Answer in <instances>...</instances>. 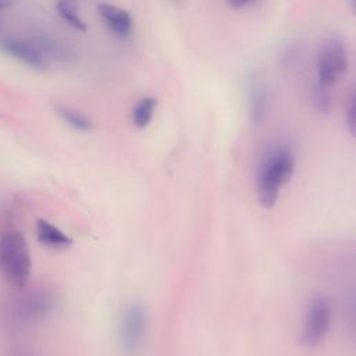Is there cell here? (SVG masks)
Listing matches in <instances>:
<instances>
[{
	"label": "cell",
	"mask_w": 356,
	"mask_h": 356,
	"mask_svg": "<svg viewBox=\"0 0 356 356\" xmlns=\"http://www.w3.org/2000/svg\"><path fill=\"white\" fill-rule=\"evenodd\" d=\"M295 154L286 145H275L263 156L256 172V197L260 207L270 210L275 206L282 186L295 172Z\"/></svg>",
	"instance_id": "6da1fadb"
},
{
	"label": "cell",
	"mask_w": 356,
	"mask_h": 356,
	"mask_svg": "<svg viewBox=\"0 0 356 356\" xmlns=\"http://www.w3.org/2000/svg\"><path fill=\"white\" fill-rule=\"evenodd\" d=\"M0 273L14 288H24L32 273V259L26 238L18 229L0 234Z\"/></svg>",
	"instance_id": "7a4b0ae2"
},
{
	"label": "cell",
	"mask_w": 356,
	"mask_h": 356,
	"mask_svg": "<svg viewBox=\"0 0 356 356\" xmlns=\"http://www.w3.org/2000/svg\"><path fill=\"white\" fill-rule=\"evenodd\" d=\"M57 306L56 295L49 289H35L13 300L6 312L7 324L14 330L36 325L53 314Z\"/></svg>",
	"instance_id": "3957f363"
},
{
	"label": "cell",
	"mask_w": 356,
	"mask_h": 356,
	"mask_svg": "<svg viewBox=\"0 0 356 356\" xmlns=\"http://www.w3.org/2000/svg\"><path fill=\"white\" fill-rule=\"evenodd\" d=\"M117 337L127 356H138L145 349L149 337V313L140 300H129L121 309Z\"/></svg>",
	"instance_id": "277c9868"
},
{
	"label": "cell",
	"mask_w": 356,
	"mask_h": 356,
	"mask_svg": "<svg viewBox=\"0 0 356 356\" xmlns=\"http://www.w3.org/2000/svg\"><path fill=\"white\" fill-rule=\"evenodd\" d=\"M332 325V307L330 300L323 295L310 298L299 330V343L305 349H316L321 346Z\"/></svg>",
	"instance_id": "5b68a950"
},
{
	"label": "cell",
	"mask_w": 356,
	"mask_h": 356,
	"mask_svg": "<svg viewBox=\"0 0 356 356\" xmlns=\"http://www.w3.org/2000/svg\"><path fill=\"white\" fill-rule=\"evenodd\" d=\"M348 50L339 36H328L317 54V88L331 90L346 74Z\"/></svg>",
	"instance_id": "8992f818"
},
{
	"label": "cell",
	"mask_w": 356,
	"mask_h": 356,
	"mask_svg": "<svg viewBox=\"0 0 356 356\" xmlns=\"http://www.w3.org/2000/svg\"><path fill=\"white\" fill-rule=\"evenodd\" d=\"M0 49L11 58L32 70L43 71L49 67V60L32 39L6 35L0 38Z\"/></svg>",
	"instance_id": "52a82bcc"
},
{
	"label": "cell",
	"mask_w": 356,
	"mask_h": 356,
	"mask_svg": "<svg viewBox=\"0 0 356 356\" xmlns=\"http://www.w3.org/2000/svg\"><path fill=\"white\" fill-rule=\"evenodd\" d=\"M246 104L252 122L260 124L267 113L268 95L263 78L257 72H250L245 82Z\"/></svg>",
	"instance_id": "ba28073f"
},
{
	"label": "cell",
	"mask_w": 356,
	"mask_h": 356,
	"mask_svg": "<svg viewBox=\"0 0 356 356\" xmlns=\"http://www.w3.org/2000/svg\"><path fill=\"white\" fill-rule=\"evenodd\" d=\"M97 11L106 28L115 38L127 39L132 35L134 18L128 10L110 3H99Z\"/></svg>",
	"instance_id": "9c48e42d"
},
{
	"label": "cell",
	"mask_w": 356,
	"mask_h": 356,
	"mask_svg": "<svg viewBox=\"0 0 356 356\" xmlns=\"http://www.w3.org/2000/svg\"><path fill=\"white\" fill-rule=\"evenodd\" d=\"M35 231H36L38 241L46 248H50L54 250H63L72 245V239L61 228H58L49 220L39 218L36 221Z\"/></svg>",
	"instance_id": "30bf717a"
},
{
	"label": "cell",
	"mask_w": 356,
	"mask_h": 356,
	"mask_svg": "<svg viewBox=\"0 0 356 356\" xmlns=\"http://www.w3.org/2000/svg\"><path fill=\"white\" fill-rule=\"evenodd\" d=\"M36 46L42 50V53L46 56L47 60L54 58V60H68L71 57V50L68 49V46L61 42L60 39L44 33L36 35L32 39Z\"/></svg>",
	"instance_id": "8fae6325"
},
{
	"label": "cell",
	"mask_w": 356,
	"mask_h": 356,
	"mask_svg": "<svg viewBox=\"0 0 356 356\" xmlns=\"http://www.w3.org/2000/svg\"><path fill=\"white\" fill-rule=\"evenodd\" d=\"M156 107H157V100L153 96H145L139 99L131 111L132 124L138 129L147 128L153 120Z\"/></svg>",
	"instance_id": "7c38bea8"
},
{
	"label": "cell",
	"mask_w": 356,
	"mask_h": 356,
	"mask_svg": "<svg viewBox=\"0 0 356 356\" xmlns=\"http://www.w3.org/2000/svg\"><path fill=\"white\" fill-rule=\"evenodd\" d=\"M56 113L68 127H71L75 131L88 132L93 128V122H92L90 117H88L81 110H76L70 106H57Z\"/></svg>",
	"instance_id": "4fadbf2b"
},
{
	"label": "cell",
	"mask_w": 356,
	"mask_h": 356,
	"mask_svg": "<svg viewBox=\"0 0 356 356\" xmlns=\"http://www.w3.org/2000/svg\"><path fill=\"white\" fill-rule=\"evenodd\" d=\"M56 13L58 17L65 22L68 26L78 32H85L86 31V22L82 18L79 8L76 7L75 3L72 1H58L56 4Z\"/></svg>",
	"instance_id": "5bb4252c"
},
{
	"label": "cell",
	"mask_w": 356,
	"mask_h": 356,
	"mask_svg": "<svg viewBox=\"0 0 356 356\" xmlns=\"http://www.w3.org/2000/svg\"><path fill=\"white\" fill-rule=\"evenodd\" d=\"M346 128L350 136L356 138V90L350 95L346 106Z\"/></svg>",
	"instance_id": "9a60e30c"
},
{
	"label": "cell",
	"mask_w": 356,
	"mask_h": 356,
	"mask_svg": "<svg viewBox=\"0 0 356 356\" xmlns=\"http://www.w3.org/2000/svg\"><path fill=\"white\" fill-rule=\"evenodd\" d=\"M313 102L316 104V108L320 111H328L330 108V90H324L320 88H316L314 90V96H313Z\"/></svg>",
	"instance_id": "2e32d148"
},
{
	"label": "cell",
	"mask_w": 356,
	"mask_h": 356,
	"mask_svg": "<svg viewBox=\"0 0 356 356\" xmlns=\"http://www.w3.org/2000/svg\"><path fill=\"white\" fill-rule=\"evenodd\" d=\"M349 309H350V317H352L353 330H355V334H356V296L352 298L350 305H349Z\"/></svg>",
	"instance_id": "e0dca14e"
},
{
	"label": "cell",
	"mask_w": 356,
	"mask_h": 356,
	"mask_svg": "<svg viewBox=\"0 0 356 356\" xmlns=\"http://www.w3.org/2000/svg\"><path fill=\"white\" fill-rule=\"evenodd\" d=\"M253 4H254V3H252V1H241V0H235V1H231V3H229V6L234 7L235 10H242V8L250 7V6H253Z\"/></svg>",
	"instance_id": "ac0fdd59"
},
{
	"label": "cell",
	"mask_w": 356,
	"mask_h": 356,
	"mask_svg": "<svg viewBox=\"0 0 356 356\" xmlns=\"http://www.w3.org/2000/svg\"><path fill=\"white\" fill-rule=\"evenodd\" d=\"M10 356H35V355H32V353L28 352V350H15V352H13Z\"/></svg>",
	"instance_id": "d6986e66"
},
{
	"label": "cell",
	"mask_w": 356,
	"mask_h": 356,
	"mask_svg": "<svg viewBox=\"0 0 356 356\" xmlns=\"http://www.w3.org/2000/svg\"><path fill=\"white\" fill-rule=\"evenodd\" d=\"M11 6H13V3H11V1L0 0V11H3V10H6V8H8V7H11Z\"/></svg>",
	"instance_id": "ffe728a7"
},
{
	"label": "cell",
	"mask_w": 356,
	"mask_h": 356,
	"mask_svg": "<svg viewBox=\"0 0 356 356\" xmlns=\"http://www.w3.org/2000/svg\"><path fill=\"white\" fill-rule=\"evenodd\" d=\"M352 6H353V10H355V13H356V1H355Z\"/></svg>",
	"instance_id": "44dd1931"
},
{
	"label": "cell",
	"mask_w": 356,
	"mask_h": 356,
	"mask_svg": "<svg viewBox=\"0 0 356 356\" xmlns=\"http://www.w3.org/2000/svg\"><path fill=\"white\" fill-rule=\"evenodd\" d=\"M0 25H1V24H0Z\"/></svg>",
	"instance_id": "7402d4cb"
}]
</instances>
